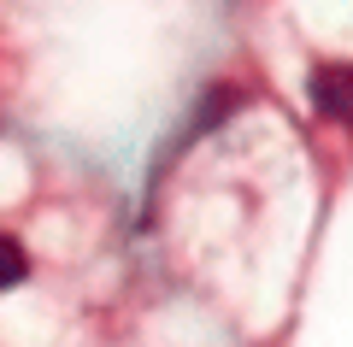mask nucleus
Masks as SVG:
<instances>
[{
    "mask_svg": "<svg viewBox=\"0 0 353 347\" xmlns=\"http://www.w3.org/2000/svg\"><path fill=\"white\" fill-rule=\"evenodd\" d=\"M24 271H30L24 248H18L12 236H0V295H6V288H18V283H24Z\"/></svg>",
    "mask_w": 353,
    "mask_h": 347,
    "instance_id": "nucleus-2",
    "label": "nucleus"
},
{
    "mask_svg": "<svg viewBox=\"0 0 353 347\" xmlns=\"http://www.w3.org/2000/svg\"><path fill=\"white\" fill-rule=\"evenodd\" d=\"M312 100H318L324 118H341L347 124L353 118V71L347 65H318L312 71Z\"/></svg>",
    "mask_w": 353,
    "mask_h": 347,
    "instance_id": "nucleus-1",
    "label": "nucleus"
}]
</instances>
